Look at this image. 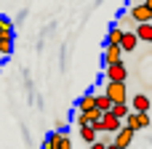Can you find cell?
I'll list each match as a JSON object with an SVG mask.
<instances>
[{
	"label": "cell",
	"mask_w": 152,
	"mask_h": 149,
	"mask_svg": "<svg viewBox=\"0 0 152 149\" xmlns=\"http://www.w3.org/2000/svg\"><path fill=\"white\" fill-rule=\"evenodd\" d=\"M104 77L110 83H126L128 80V67L123 61H115V64H104Z\"/></svg>",
	"instance_id": "1"
},
{
	"label": "cell",
	"mask_w": 152,
	"mask_h": 149,
	"mask_svg": "<svg viewBox=\"0 0 152 149\" xmlns=\"http://www.w3.org/2000/svg\"><path fill=\"white\" fill-rule=\"evenodd\" d=\"M131 131H150L152 120H150V112H128V117L123 120Z\"/></svg>",
	"instance_id": "2"
},
{
	"label": "cell",
	"mask_w": 152,
	"mask_h": 149,
	"mask_svg": "<svg viewBox=\"0 0 152 149\" xmlns=\"http://www.w3.org/2000/svg\"><path fill=\"white\" fill-rule=\"evenodd\" d=\"M104 93L112 99V104H118V101H128V85H126V83H110V80H107Z\"/></svg>",
	"instance_id": "3"
},
{
	"label": "cell",
	"mask_w": 152,
	"mask_h": 149,
	"mask_svg": "<svg viewBox=\"0 0 152 149\" xmlns=\"http://www.w3.org/2000/svg\"><path fill=\"white\" fill-rule=\"evenodd\" d=\"M128 16H131L136 24H144V21H152V8L147 3H136V5L128 8Z\"/></svg>",
	"instance_id": "4"
},
{
	"label": "cell",
	"mask_w": 152,
	"mask_h": 149,
	"mask_svg": "<svg viewBox=\"0 0 152 149\" xmlns=\"http://www.w3.org/2000/svg\"><path fill=\"white\" fill-rule=\"evenodd\" d=\"M123 128V120L118 117V115H112V112H104V117H102V131L104 133H118Z\"/></svg>",
	"instance_id": "5"
},
{
	"label": "cell",
	"mask_w": 152,
	"mask_h": 149,
	"mask_svg": "<svg viewBox=\"0 0 152 149\" xmlns=\"http://www.w3.org/2000/svg\"><path fill=\"white\" fill-rule=\"evenodd\" d=\"M134 133H136V131H131V128L123 123V128H120L118 133H112V136H115L112 141H115L120 149H128V147H131V141H134Z\"/></svg>",
	"instance_id": "6"
},
{
	"label": "cell",
	"mask_w": 152,
	"mask_h": 149,
	"mask_svg": "<svg viewBox=\"0 0 152 149\" xmlns=\"http://www.w3.org/2000/svg\"><path fill=\"white\" fill-rule=\"evenodd\" d=\"M139 43H142V40H139L136 29H126V32H123V40H120V48H123V53H131V51H136Z\"/></svg>",
	"instance_id": "7"
},
{
	"label": "cell",
	"mask_w": 152,
	"mask_h": 149,
	"mask_svg": "<svg viewBox=\"0 0 152 149\" xmlns=\"http://www.w3.org/2000/svg\"><path fill=\"white\" fill-rule=\"evenodd\" d=\"M104 64H115V61H123V48L120 45H110L104 43V56H102Z\"/></svg>",
	"instance_id": "8"
},
{
	"label": "cell",
	"mask_w": 152,
	"mask_h": 149,
	"mask_svg": "<svg viewBox=\"0 0 152 149\" xmlns=\"http://www.w3.org/2000/svg\"><path fill=\"white\" fill-rule=\"evenodd\" d=\"M150 96H147V93H136V96H134V99H131V109H134V112H150Z\"/></svg>",
	"instance_id": "9"
},
{
	"label": "cell",
	"mask_w": 152,
	"mask_h": 149,
	"mask_svg": "<svg viewBox=\"0 0 152 149\" xmlns=\"http://www.w3.org/2000/svg\"><path fill=\"white\" fill-rule=\"evenodd\" d=\"M94 107H96V93L88 91L86 96H80V101H77L75 109H77V112H88V109H94Z\"/></svg>",
	"instance_id": "10"
},
{
	"label": "cell",
	"mask_w": 152,
	"mask_h": 149,
	"mask_svg": "<svg viewBox=\"0 0 152 149\" xmlns=\"http://www.w3.org/2000/svg\"><path fill=\"white\" fill-rule=\"evenodd\" d=\"M77 131H80V139H83L86 144H94V141L99 139V133H96L94 125H77Z\"/></svg>",
	"instance_id": "11"
},
{
	"label": "cell",
	"mask_w": 152,
	"mask_h": 149,
	"mask_svg": "<svg viewBox=\"0 0 152 149\" xmlns=\"http://www.w3.org/2000/svg\"><path fill=\"white\" fill-rule=\"evenodd\" d=\"M123 32H126V29H123L120 24H112V29L107 32V43H110V45H120V40H123Z\"/></svg>",
	"instance_id": "12"
},
{
	"label": "cell",
	"mask_w": 152,
	"mask_h": 149,
	"mask_svg": "<svg viewBox=\"0 0 152 149\" xmlns=\"http://www.w3.org/2000/svg\"><path fill=\"white\" fill-rule=\"evenodd\" d=\"M136 35H139V40H144V43H152V21L136 24Z\"/></svg>",
	"instance_id": "13"
},
{
	"label": "cell",
	"mask_w": 152,
	"mask_h": 149,
	"mask_svg": "<svg viewBox=\"0 0 152 149\" xmlns=\"http://www.w3.org/2000/svg\"><path fill=\"white\" fill-rule=\"evenodd\" d=\"M13 51V35H0V56H11Z\"/></svg>",
	"instance_id": "14"
},
{
	"label": "cell",
	"mask_w": 152,
	"mask_h": 149,
	"mask_svg": "<svg viewBox=\"0 0 152 149\" xmlns=\"http://www.w3.org/2000/svg\"><path fill=\"white\" fill-rule=\"evenodd\" d=\"M112 115H118L120 120H126L128 117V112H134V109H128V101H118V104H112V109H110Z\"/></svg>",
	"instance_id": "15"
},
{
	"label": "cell",
	"mask_w": 152,
	"mask_h": 149,
	"mask_svg": "<svg viewBox=\"0 0 152 149\" xmlns=\"http://www.w3.org/2000/svg\"><path fill=\"white\" fill-rule=\"evenodd\" d=\"M96 109L110 112V109H112V99H110L107 93H96Z\"/></svg>",
	"instance_id": "16"
},
{
	"label": "cell",
	"mask_w": 152,
	"mask_h": 149,
	"mask_svg": "<svg viewBox=\"0 0 152 149\" xmlns=\"http://www.w3.org/2000/svg\"><path fill=\"white\" fill-rule=\"evenodd\" d=\"M43 149H59V131H51L43 141Z\"/></svg>",
	"instance_id": "17"
},
{
	"label": "cell",
	"mask_w": 152,
	"mask_h": 149,
	"mask_svg": "<svg viewBox=\"0 0 152 149\" xmlns=\"http://www.w3.org/2000/svg\"><path fill=\"white\" fill-rule=\"evenodd\" d=\"M0 35H13V21L0 16Z\"/></svg>",
	"instance_id": "18"
},
{
	"label": "cell",
	"mask_w": 152,
	"mask_h": 149,
	"mask_svg": "<svg viewBox=\"0 0 152 149\" xmlns=\"http://www.w3.org/2000/svg\"><path fill=\"white\" fill-rule=\"evenodd\" d=\"M88 149H107V144H104V141H102V139H96V141H94V144H88Z\"/></svg>",
	"instance_id": "19"
},
{
	"label": "cell",
	"mask_w": 152,
	"mask_h": 149,
	"mask_svg": "<svg viewBox=\"0 0 152 149\" xmlns=\"http://www.w3.org/2000/svg\"><path fill=\"white\" fill-rule=\"evenodd\" d=\"M56 131H67V123L64 120H56Z\"/></svg>",
	"instance_id": "20"
},
{
	"label": "cell",
	"mask_w": 152,
	"mask_h": 149,
	"mask_svg": "<svg viewBox=\"0 0 152 149\" xmlns=\"http://www.w3.org/2000/svg\"><path fill=\"white\" fill-rule=\"evenodd\" d=\"M107 149H120V147H118V144H115V141H112V144H107Z\"/></svg>",
	"instance_id": "21"
},
{
	"label": "cell",
	"mask_w": 152,
	"mask_h": 149,
	"mask_svg": "<svg viewBox=\"0 0 152 149\" xmlns=\"http://www.w3.org/2000/svg\"><path fill=\"white\" fill-rule=\"evenodd\" d=\"M144 3H147V5H150V8H152V0H144Z\"/></svg>",
	"instance_id": "22"
},
{
	"label": "cell",
	"mask_w": 152,
	"mask_h": 149,
	"mask_svg": "<svg viewBox=\"0 0 152 149\" xmlns=\"http://www.w3.org/2000/svg\"><path fill=\"white\" fill-rule=\"evenodd\" d=\"M150 128H152V125H150Z\"/></svg>",
	"instance_id": "23"
}]
</instances>
